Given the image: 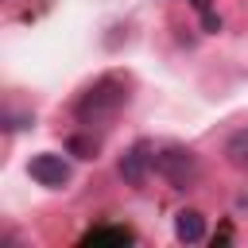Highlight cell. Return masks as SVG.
<instances>
[{
    "label": "cell",
    "mask_w": 248,
    "mask_h": 248,
    "mask_svg": "<svg viewBox=\"0 0 248 248\" xmlns=\"http://www.w3.org/2000/svg\"><path fill=\"white\" fill-rule=\"evenodd\" d=\"M124 105H128V81H124L120 74H101V78L78 97L74 116H78V124H85V128L93 132V128L108 124V120H116V116L124 112Z\"/></svg>",
    "instance_id": "6da1fadb"
},
{
    "label": "cell",
    "mask_w": 248,
    "mask_h": 248,
    "mask_svg": "<svg viewBox=\"0 0 248 248\" xmlns=\"http://www.w3.org/2000/svg\"><path fill=\"white\" fill-rule=\"evenodd\" d=\"M155 174H159L167 186H174V190H190V186H198V178H202V163H198V155H194L190 147L170 143V147H159V151H155Z\"/></svg>",
    "instance_id": "7a4b0ae2"
},
{
    "label": "cell",
    "mask_w": 248,
    "mask_h": 248,
    "mask_svg": "<svg viewBox=\"0 0 248 248\" xmlns=\"http://www.w3.org/2000/svg\"><path fill=\"white\" fill-rule=\"evenodd\" d=\"M120 178L128 182V186H143L147 182V174L155 170V147L147 143V140H136L124 155H120Z\"/></svg>",
    "instance_id": "3957f363"
},
{
    "label": "cell",
    "mask_w": 248,
    "mask_h": 248,
    "mask_svg": "<svg viewBox=\"0 0 248 248\" xmlns=\"http://www.w3.org/2000/svg\"><path fill=\"white\" fill-rule=\"evenodd\" d=\"M27 174H31L39 186L58 190V186L70 182V163H66L62 155H54V151H43V155H35V159L27 163Z\"/></svg>",
    "instance_id": "277c9868"
},
{
    "label": "cell",
    "mask_w": 248,
    "mask_h": 248,
    "mask_svg": "<svg viewBox=\"0 0 248 248\" xmlns=\"http://www.w3.org/2000/svg\"><path fill=\"white\" fill-rule=\"evenodd\" d=\"M174 236H178L182 244L205 240V217H202L198 209H178V213H174Z\"/></svg>",
    "instance_id": "5b68a950"
},
{
    "label": "cell",
    "mask_w": 248,
    "mask_h": 248,
    "mask_svg": "<svg viewBox=\"0 0 248 248\" xmlns=\"http://www.w3.org/2000/svg\"><path fill=\"white\" fill-rule=\"evenodd\" d=\"M132 240H136V232L124 225H97L81 236V244H132Z\"/></svg>",
    "instance_id": "8992f818"
},
{
    "label": "cell",
    "mask_w": 248,
    "mask_h": 248,
    "mask_svg": "<svg viewBox=\"0 0 248 248\" xmlns=\"http://www.w3.org/2000/svg\"><path fill=\"white\" fill-rule=\"evenodd\" d=\"M225 159H229V167L248 170V124L236 128V132H229V140H225Z\"/></svg>",
    "instance_id": "52a82bcc"
},
{
    "label": "cell",
    "mask_w": 248,
    "mask_h": 248,
    "mask_svg": "<svg viewBox=\"0 0 248 248\" xmlns=\"http://www.w3.org/2000/svg\"><path fill=\"white\" fill-rule=\"evenodd\" d=\"M66 147H70L78 159H97V140H93V136H70Z\"/></svg>",
    "instance_id": "ba28073f"
},
{
    "label": "cell",
    "mask_w": 248,
    "mask_h": 248,
    "mask_svg": "<svg viewBox=\"0 0 248 248\" xmlns=\"http://www.w3.org/2000/svg\"><path fill=\"white\" fill-rule=\"evenodd\" d=\"M190 8L202 16V27H205V31H217V27H221V19H217V12L209 8V0H190Z\"/></svg>",
    "instance_id": "9c48e42d"
}]
</instances>
